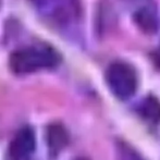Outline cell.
Listing matches in <instances>:
<instances>
[{
  "instance_id": "1",
  "label": "cell",
  "mask_w": 160,
  "mask_h": 160,
  "mask_svg": "<svg viewBox=\"0 0 160 160\" xmlns=\"http://www.w3.org/2000/svg\"><path fill=\"white\" fill-rule=\"evenodd\" d=\"M60 56L48 45H30L13 51L9 59L11 71L19 75L57 67Z\"/></svg>"
},
{
  "instance_id": "2",
  "label": "cell",
  "mask_w": 160,
  "mask_h": 160,
  "mask_svg": "<svg viewBox=\"0 0 160 160\" xmlns=\"http://www.w3.org/2000/svg\"><path fill=\"white\" fill-rule=\"evenodd\" d=\"M107 84L114 96L128 99L133 96L137 88V76L134 69L125 62L110 64L106 73Z\"/></svg>"
},
{
  "instance_id": "3",
  "label": "cell",
  "mask_w": 160,
  "mask_h": 160,
  "mask_svg": "<svg viewBox=\"0 0 160 160\" xmlns=\"http://www.w3.org/2000/svg\"><path fill=\"white\" fill-rule=\"evenodd\" d=\"M36 147L35 133L30 127H24L17 132L9 146L10 160L31 159Z\"/></svg>"
},
{
  "instance_id": "4",
  "label": "cell",
  "mask_w": 160,
  "mask_h": 160,
  "mask_svg": "<svg viewBox=\"0 0 160 160\" xmlns=\"http://www.w3.org/2000/svg\"><path fill=\"white\" fill-rule=\"evenodd\" d=\"M135 21L143 31L152 33L156 31L158 26V18L150 7H144L139 9L135 14Z\"/></svg>"
},
{
  "instance_id": "5",
  "label": "cell",
  "mask_w": 160,
  "mask_h": 160,
  "mask_svg": "<svg viewBox=\"0 0 160 160\" xmlns=\"http://www.w3.org/2000/svg\"><path fill=\"white\" fill-rule=\"evenodd\" d=\"M138 110L141 116L148 122H160V102L155 97H147L144 99Z\"/></svg>"
},
{
  "instance_id": "6",
  "label": "cell",
  "mask_w": 160,
  "mask_h": 160,
  "mask_svg": "<svg viewBox=\"0 0 160 160\" xmlns=\"http://www.w3.org/2000/svg\"><path fill=\"white\" fill-rule=\"evenodd\" d=\"M118 154L120 160H145L136 150L124 143L119 144Z\"/></svg>"
},
{
  "instance_id": "7",
  "label": "cell",
  "mask_w": 160,
  "mask_h": 160,
  "mask_svg": "<svg viewBox=\"0 0 160 160\" xmlns=\"http://www.w3.org/2000/svg\"><path fill=\"white\" fill-rule=\"evenodd\" d=\"M28 160H32V159H28Z\"/></svg>"
}]
</instances>
